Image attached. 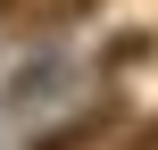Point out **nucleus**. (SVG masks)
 Returning <instances> with one entry per match:
<instances>
[{"instance_id": "obj_1", "label": "nucleus", "mask_w": 158, "mask_h": 150, "mask_svg": "<svg viewBox=\"0 0 158 150\" xmlns=\"http://www.w3.org/2000/svg\"><path fill=\"white\" fill-rule=\"evenodd\" d=\"M125 117H133V109H125V92H100V100L67 109L58 125H42V134H33L25 150H100L108 134H125Z\"/></svg>"}, {"instance_id": "obj_2", "label": "nucleus", "mask_w": 158, "mask_h": 150, "mask_svg": "<svg viewBox=\"0 0 158 150\" xmlns=\"http://www.w3.org/2000/svg\"><path fill=\"white\" fill-rule=\"evenodd\" d=\"M117 150H158V117H150V125H133V134H125Z\"/></svg>"}]
</instances>
